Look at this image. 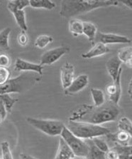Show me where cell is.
<instances>
[{
    "mask_svg": "<svg viewBox=\"0 0 132 159\" xmlns=\"http://www.w3.org/2000/svg\"><path fill=\"white\" fill-rule=\"evenodd\" d=\"M118 4L119 2L116 0H63L61 2L59 14L62 17L69 18Z\"/></svg>",
    "mask_w": 132,
    "mask_h": 159,
    "instance_id": "cell-1",
    "label": "cell"
},
{
    "mask_svg": "<svg viewBox=\"0 0 132 159\" xmlns=\"http://www.w3.org/2000/svg\"><path fill=\"white\" fill-rule=\"evenodd\" d=\"M40 79V76L34 72H23L14 79H9L0 85V95L21 93L32 89Z\"/></svg>",
    "mask_w": 132,
    "mask_h": 159,
    "instance_id": "cell-2",
    "label": "cell"
},
{
    "mask_svg": "<svg viewBox=\"0 0 132 159\" xmlns=\"http://www.w3.org/2000/svg\"><path fill=\"white\" fill-rule=\"evenodd\" d=\"M65 126L72 134L83 140L92 139L102 136H107L110 134L109 129L106 127L85 121L70 120Z\"/></svg>",
    "mask_w": 132,
    "mask_h": 159,
    "instance_id": "cell-3",
    "label": "cell"
},
{
    "mask_svg": "<svg viewBox=\"0 0 132 159\" xmlns=\"http://www.w3.org/2000/svg\"><path fill=\"white\" fill-rule=\"evenodd\" d=\"M119 113V106L109 102L97 107L93 112L90 113L87 116L84 117L82 121L95 125H102L105 123L117 121Z\"/></svg>",
    "mask_w": 132,
    "mask_h": 159,
    "instance_id": "cell-4",
    "label": "cell"
},
{
    "mask_svg": "<svg viewBox=\"0 0 132 159\" xmlns=\"http://www.w3.org/2000/svg\"><path fill=\"white\" fill-rule=\"evenodd\" d=\"M26 121L36 129L50 136H61L65 124L61 121L53 119H40L32 117L26 118Z\"/></svg>",
    "mask_w": 132,
    "mask_h": 159,
    "instance_id": "cell-5",
    "label": "cell"
},
{
    "mask_svg": "<svg viewBox=\"0 0 132 159\" xmlns=\"http://www.w3.org/2000/svg\"><path fill=\"white\" fill-rule=\"evenodd\" d=\"M61 137L70 148L75 156H87L89 155V147L86 142L71 133L65 126Z\"/></svg>",
    "mask_w": 132,
    "mask_h": 159,
    "instance_id": "cell-6",
    "label": "cell"
},
{
    "mask_svg": "<svg viewBox=\"0 0 132 159\" xmlns=\"http://www.w3.org/2000/svg\"><path fill=\"white\" fill-rule=\"evenodd\" d=\"M70 51V47L68 46H61L54 49H50L44 52L40 57V64L44 66V65H52L59 60L63 55L66 54Z\"/></svg>",
    "mask_w": 132,
    "mask_h": 159,
    "instance_id": "cell-7",
    "label": "cell"
},
{
    "mask_svg": "<svg viewBox=\"0 0 132 159\" xmlns=\"http://www.w3.org/2000/svg\"><path fill=\"white\" fill-rule=\"evenodd\" d=\"M95 40L97 41V43H102L104 45L112 44H131V39H129L125 36L102 32L97 33L95 41Z\"/></svg>",
    "mask_w": 132,
    "mask_h": 159,
    "instance_id": "cell-8",
    "label": "cell"
},
{
    "mask_svg": "<svg viewBox=\"0 0 132 159\" xmlns=\"http://www.w3.org/2000/svg\"><path fill=\"white\" fill-rule=\"evenodd\" d=\"M88 76L86 74H80L75 79H74L70 85L66 90H64L65 94L68 96L79 93L88 85Z\"/></svg>",
    "mask_w": 132,
    "mask_h": 159,
    "instance_id": "cell-9",
    "label": "cell"
},
{
    "mask_svg": "<svg viewBox=\"0 0 132 159\" xmlns=\"http://www.w3.org/2000/svg\"><path fill=\"white\" fill-rule=\"evenodd\" d=\"M14 67H15L16 71L34 72L40 76L43 74V69H44V66H41L40 64L32 63V62L26 61V60L20 59V58H17L16 59Z\"/></svg>",
    "mask_w": 132,
    "mask_h": 159,
    "instance_id": "cell-10",
    "label": "cell"
},
{
    "mask_svg": "<svg viewBox=\"0 0 132 159\" xmlns=\"http://www.w3.org/2000/svg\"><path fill=\"white\" fill-rule=\"evenodd\" d=\"M121 73L119 74L116 81L112 82L106 87V93L109 96V102L118 105L119 102L121 95Z\"/></svg>",
    "mask_w": 132,
    "mask_h": 159,
    "instance_id": "cell-11",
    "label": "cell"
},
{
    "mask_svg": "<svg viewBox=\"0 0 132 159\" xmlns=\"http://www.w3.org/2000/svg\"><path fill=\"white\" fill-rule=\"evenodd\" d=\"M75 76V68L73 64L66 62L61 68V81L63 90L70 85Z\"/></svg>",
    "mask_w": 132,
    "mask_h": 159,
    "instance_id": "cell-12",
    "label": "cell"
},
{
    "mask_svg": "<svg viewBox=\"0 0 132 159\" xmlns=\"http://www.w3.org/2000/svg\"><path fill=\"white\" fill-rule=\"evenodd\" d=\"M121 62L118 59L117 57H112L108 59V61L106 63V69L107 71L109 74V76L111 77L112 79V81H115L119 76V74L122 72L121 69Z\"/></svg>",
    "mask_w": 132,
    "mask_h": 159,
    "instance_id": "cell-13",
    "label": "cell"
},
{
    "mask_svg": "<svg viewBox=\"0 0 132 159\" xmlns=\"http://www.w3.org/2000/svg\"><path fill=\"white\" fill-rule=\"evenodd\" d=\"M110 52L109 48L107 45H104L102 43H96L92 49L89 50L87 52H85L81 55L83 59H90L92 58L102 56Z\"/></svg>",
    "mask_w": 132,
    "mask_h": 159,
    "instance_id": "cell-14",
    "label": "cell"
},
{
    "mask_svg": "<svg viewBox=\"0 0 132 159\" xmlns=\"http://www.w3.org/2000/svg\"><path fill=\"white\" fill-rule=\"evenodd\" d=\"M7 9H8L9 11L14 15L16 23H17L19 27L21 28V31L26 32L28 30V27L26 21L25 11L23 10H19V9L14 8L13 7L10 6L8 4H7Z\"/></svg>",
    "mask_w": 132,
    "mask_h": 159,
    "instance_id": "cell-15",
    "label": "cell"
},
{
    "mask_svg": "<svg viewBox=\"0 0 132 159\" xmlns=\"http://www.w3.org/2000/svg\"><path fill=\"white\" fill-rule=\"evenodd\" d=\"M73 156L74 154L70 148L61 137L59 139L58 148L54 159H71Z\"/></svg>",
    "mask_w": 132,
    "mask_h": 159,
    "instance_id": "cell-16",
    "label": "cell"
},
{
    "mask_svg": "<svg viewBox=\"0 0 132 159\" xmlns=\"http://www.w3.org/2000/svg\"><path fill=\"white\" fill-rule=\"evenodd\" d=\"M108 137H109L110 139L115 142L116 143H118L121 146H131V136L126 132L119 131L117 134H109L107 135Z\"/></svg>",
    "mask_w": 132,
    "mask_h": 159,
    "instance_id": "cell-17",
    "label": "cell"
},
{
    "mask_svg": "<svg viewBox=\"0 0 132 159\" xmlns=\"http://www.w3.org/2000/svg\"><path fill=\"white\" fill-rule=\"evenodd\" d=\"M118 59L121 63L125 64L129 68H131L132 65V48L126 47L121 48L118 51Z\"/></svg>",
    "mask_w": 132,
    "mask_h": 159,
    "instance_id": "cell-18",
    "label": "cell"
},
{
    "mask_svg": "<svg viewBox=\"0 0 132 159\" xmlns=\"http://www.w3.org/2000/svg\"><path fill=\"white\" fill-rule=\"evenodd\" d=\"M83 34L87 37L91 43H94L96 34L97 33V28L95 24L90 21H83Z\"/></svg>",
    "mask_w": 132,
    "mask_h": 159,
    "instance_id": "cell-19",
    "label": "cell"
},
{
    "mask_svg": "<svg viewBox=\"0 0 132 159\" xmlns=\"http://www.w3.org/2000/svg\"><path fill=\"white\" fill-rule=\"evenodd\" d=\"M29 6L33 9H45L52 10L56 8V4L50 0H31Z\"/></svg>",
    "mask_w": 132,
    "mask_h": 159,
    "instance_id": "cell-20",
    "label": "cell"
},
{
    "mask_svg": "<svg viewBox=\"0 0 132 159\" xmlns=\"http://www.w3.org/2000/svg\"><path fill=\"white\" fill-rule=\"evenodd\" d=\"M90 93L92 96L95 107H100L105 103V96L102 90L99 89L92 88L90 89Z\"/></svg>",
    "mask_w": 132,
    "mask_h": 159,
    "instance_id": "cell-21",
    "label": "cell"
},
{
    "mask_svg": "<svg viewBox=\"0 0 132 159\" xmlns=\"http://www.w3.org/2000/svg\"><path fill=\"white\" fill-rule=\"evenodd\" d=\"M83 21L78 19H72L69 21V31L75 37L83 34Z\"/></svg>",
    "mask_w": 132,
    "mask_h": 159,
    "instance_id": "cell-22",
    "label": "cell"
},
{
    "mask_svg": "<svg viewBox=\"0 0 132 159\" xmlns=\"http://www.w3.org/2000/svg\"><path fill=\"white\" fill-rule=\"evenodd\" d=\"M11 32V28L6 27L0 32V49L7 51L9 49V37Z\"/></svg>",
    "mask_w": 132,
    "mask_h": 159,
    "instance_id": "cell-23",
    "label": "cell"
},
{
    "mask_svg": "<svg viewBox=\"0 0 132 159\" xmlns=\"http://www.w3.org/2000/svg\"><path fill=\"white\" fill-rule=\"evenodd\" d=\"M87 143L89 147V155L88 157L90 159H104V153L99 150L91 141V139H87Z\"/></svg>",
    "mask_w": 132,
    "mask_h": 159,
    "instance_id": "cell-24",
    "label": "cell"
},
{
    "mask_svg": "<svg viewBox=\"0 0 132 159\" xmlns=\"http://www.w3.org/2000/svg\"><path fill=\"white\" fill-rule=\"evenodd\" d=\"M0 101L3 103L7 113H11V110L16 102H18L17 98H12L9 94L0 95Z\"/></svg>",
    "mask_w": 132,
    "mask_h": 159,
    "instance_id": "cell-25",
    "label": "cell"
},
{
    "mask_svg": "<svg viewBox=\"0 0 132 159\" xmlns=\"http://www.w3.org/2000/svg\"><path fill=\"white\" fill-rule=\"evenodd\" d=\"M53 39L52 37H50V36L45 34L40 35L36 39L34 45L35 47H38V49H44L49 44L53 42Z\"/></svg>",
    "mask_w": 132,
    "mask_h": 159,
    "instance_id": "cell-26",
    "label": "cell"
},
{
    "mask_svg": "<svg viewBox=\"0 0 132 159\" xmlns=\"http://www.w3.org/2000/svg\"><path fill=\"white\" fill-rule=\"evenodd\" d=\"M118 129L119 131L126 132L132 135V123L130 119L126 117H122L118 121Z\"/></svg>",
    "mask_w": 132,
    "mask_h": 159,
    "instance_id": "cell-27",
    "label": "cell"
},
{
    "mask_svg": "<svg viewBox=\"0 0 132 159\" xmlns=\"http://www.w3.org/2000/svg\"><path fill=\"white\" fill-rule=\"evenodd\" d=\"M91 141L93 143V144L97 147V148L102 151L103 153L107 152V151L109 149V146L107 145V143L104 141H103L102 139H100L99 137H96V138H93L91 139Z\"/></svg>",
    "mask_w": 132,
    "mask_h": 159,
    "instance_id": "cell-28",
    "label": "cell"
},
{
    "mask_svg": "<svg viewBox=\"0 0 132 159\" xmlns=\"http://www.w3.org/2000/svg\"><path fill=\"white\" fill-rule=\"evenodd\" d=\"M7 4L19 10H23L25 7L29 6V1L28 0H11V1H9Z\"/></svg>",
    "mask_w": 132,
    "mask_h": 159,
    "instance_id": "cell-29",
    "label": "cell"
},
{
    "mask_svg": "<svg viewBox=\"0 0 132 159\" xmlns=\"http://www.w3.org/2000/svg\"><path fill=\"white\" fill-rule=\"evenodd\" d=\"M1 149L2 153V159H14L8 142H2L1 143Z\"/></svg>",
    "mask_w": 132,
    "mask_h": 159,
    "instance_id": "cell-30",
    "label": "cell"
},
{
    "mask_svg": "<svg viewBox=\"0 0 132 159\" xmlns=\"http://www.w3.org/2000/svg\"><path fill=\"white\" fill-rule=\"evenodd\" d=\"M11 72L7 68L0 67V85L5 84L10 79Z\"/></svg>",
    "mask_w": 132,
    "mask_h": 159,
    "instance_id": "cell-31",
    "label": "cell"
},
{
    "mask_svg": "<svg viewBox=\"0 0 132 159\" xmlns=\"http://www.w3.org/2000/svg\"><path fill=\"white\" fill-rule=\"evenodd\" d=\"M11 61L10 57L5 54H0V67L7 68L11 65Z\"/></svg>",
    "mask_w": 132,
    "mask_h": 159,
    "instance_id": "cell-32",
    "label": "cell"
},
{
    "mask_svg": "<svg viewBox=\"0 0 132 159\" xmlns=\"http://www.w3.org/2000/svg\"><path fill=\"white\" fill-rule=\"evenodd\" d=\"M18 43L22 47H25L28 44V37L26 32L21 31V32L19 34L17 37Z\"/></svg>",
    "mask_w": 132,
    "mask_h": 159,
    "instance_id": "cell-33",
    "label": "cell"
},
{
    "mask_svg": "<svg viewBox=\"0 0 132 159\" xmlns=\"http://www.w3.org/2000/svg\"><path fill=\"white\" fill-rule=\"evenodd\" d=\"M119 153L114 148L109 149L104 153V159H118Z\"/></svg>",
    "mask_w": 132,
    "mask_h": 159,
    "instance_id": "cell-34",
    "label": "cell"
},
{
    "mask_svg": "<svg viewBox=\"0 0 132 159\" xmlns=\"http://www.w3.org/2000/svg\"><path fill=\"white\" fill-rule=\"evenodd\" d=\"M8 113L6 112V108L4 107V106L2 102L0 101V118H1L2 121H3L6 119V115Z\"/></svg>",
    "mask_w": 132,
    "mask_h": 159,
    "instance_id": "cell-35",
    "label": "cell"
},
{
    "mask_svg": "<svg viewBox=\"0 0 132 159\" xmlns=\"http://www.w3.org/2000/svg\"><path fill=\"white\" fill-rule=\"evenodd\" d=\"M120 2H121L123 5L128 7V8H129L130 9H132V1H131V0H129H129L128 1H127V0H126V1H121Z\"/></svg>",
    "mask_w": 132,
    "mask_h": 159,
    "instance_id": "cell-36",
    "label": "cell"
},
{
    "mask_svg": "<svg viewBox=\"0 0 132 159\" xmlns=\"http://www.w3.org/2000/svg\"><path fill=\"white\" fill-rule=\"evenodd\" d=\"M20 158H21V159H38V158L33 157V156H32L28 155V154H26L23 153L20 154Z\"/></svg>",
    "mask_w": 132,
    "mask_h": 159,
    "instance_id": "cell-37",
    "label": "cell"
},
{
    "mask_svg": "<svg viewBox=\"0 0 132 159\" xmlns=\"http://www.w3.org/2000/svg\"><path fill=\"white\" fill-rule=\"evenodd\" d=\"M71 159H89V157H87V156H79L74 155Z\"/></svg>",
    "mask_w": 132,
    "mask_h": 159,
    "instance_id": "cell-38",
    "label": "cell"
},
{
    "mask_svg": "<svg viewBox=\"0 0 132 159\" xmlns=\"http://www.w3.org/2000/svg\"><path fill=\"white\" fill-rule=\"evenodd\" d=\"M131 86H132V81H130V84H129V93L130 97H131Z\"/></svg>",
    "mask_w": 132,
    "mask_h": 159,
    "instance_id": "cell-39",
    "label": "cell"
},
{
    "mask_svg": "<svg viewBox=\"0 0 132 159\" xmlns=\"http://www.w3.org/2000/svg\"><path fill=\"white\" fill-rule=\"evenodd\" d=\"M129 159H132V156H131V157H130V158H129Z\"/></svg>",
    "mask_w": 132,
    "mask_h": 159,
    "instance_id": "cell-40",
    "label": "cell"
},
{
    "mask_svg": "<svg viewBox=\"0 0 132 159\" xmlns=\"http://www.w3.org/2000/svg\"><path fill=\"white\" fill-rule=\"evenodd\" d=\"M1 121H2V119H1V118H0V122H1Z\"/></svg>",
    "mask_w": 132,
    "mask_h": 159,
    "instance_id": "cell-41",
    "label": "cell"
},
{
    "mask_svg": "<svg viewBox=\"0 0 132 159\" xmlns=\"http://www.w3.org/2000/svg\"><path fill=\"white\" fill-rule=\"evenodd\" d=\"M0 159H2V158H0Z\"/></svg>",
    "mask_w": 132,
    "mask_h": 159,
    "instance_id": "cell-42",
    "label": "cell"
}]
</instances>
